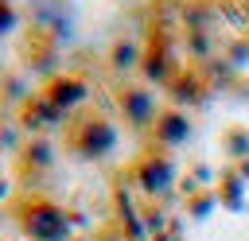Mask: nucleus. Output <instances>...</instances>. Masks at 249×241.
I'll return each mask as SVG.
<instances>
[{"label":"nucleus","instance_id":"f257e3e1","mask_svg":"<svg viewBox=\"0 0 249 241\" xmlns=\"http://www.w3.org/2000/svg\"><path fill=\"white\" fill-rule=\"evenodd\" d=\"M12 218H16V225L27 241H70V229H74L70 214L39 190L19 194L12 202Z\"/></svg>","mask_w":249,"mask_h":241},{"label":"nucleus","instance_id":"f03ea898","mask_svg":"<svg viewBox=\"0 0 249 241\" xmlns=\"http://www.w3.org/2000/svg\"><path fill=\"white\" fill-rule=\"evenodd\" d=\"M62 140L66 148L78 155V159H105L113 148H117V128L101 117V113H78V117H66L62 124Z\"/></svg>","mask_w":249,"mask_h":241},{"label":"nucleus","instance_id":"7ed1b4c3","mask_svg":"<svg viewBox=\"0 0 249 241\" xmlns=\"http://www.w3.org/2000/svg\"><path fill=\"white\" fill-rule=\"evenodd\" d=\"M128 179H132L136 194H152V198L167 194V190L175 187V159H171V152L148 144L144 152L132 155V163H128Z\"/></svg>","mask_w":249,"mask_h":241},{"label":"nucleus","instance_id":"20e7f679","mask_svg":"<svg viewBox=\"0 0 249 241\" xmlns=\"http://www.w3.org/2000/svg\"><path fill=\"white\" fill-rule=\"evenodd\" d=\"M140 70L152 86H167V78L179 70L175 66V54H171V39L163 31H148L144 43H140Z\"/></svg>","mask_w":249,"mask_h":241},{"label":"nucleus","instance_id":"39448f33","mask_svg":"<svg viewBox=\"0 0 249 241\" xmlns=\"http://www.w3.org/2000/svg\"><path fill=\"white\" fill-rule=\"evenodd\" d=\"M117 109L132 128H152L156 117H160V101L148 86H124L121 97H117Z\"/></svg>","mask_w":249,"mask_h":241},{"label":"nucleus","instance_id":"423d86ee","mask_svg":"<svg viewBox=\"0 0 249 241\" xmlns=\"http://www.w3.org/2000/svg\"><path fill=\"white\" fill-rule=\"evenodd\" d=\"M39 93H43L62 117H70L78 105H86V93H89V89H86V82H82L78 74H51Z\"/></svg>","mask_w":249,"mask_h":241},{"label":"nucleus","instance_id":"0eeeda50","mask_svg":"<svg viewBox=\"0 0 249 241\" xmlns=\"http://www.w3.org/2000/svg\"><path fill=\"white\" fill-rule=\"evenodd\" d=\"M152 132V144L156 148H163V152H171V148H179L187 136H191V120H187V113L183 109H160V117H156V124L148 128Z\"/></svg>","mask_w":249,"mask_h":241},{"label":"nucleus","instance_id":"6e6552de","mask_svg":"<svg viewBox=\"0 0 249 241\" xmlns=\"http://www.w3.org/2000/svg\"><path fill=\"white\" fill-rule=\"evenodd\" d=\"M167 93H171L175 109H179V105H198V101H202V93H206L202 70H195V66H179V70L167 78Z\"/></svg>","mask_w":249,"mask_h":241},{"label":"nucleus","instance_id":"1a4fd4ad","mask_svg":"<svg viewBox=\"0 0 249 241\" xmlns=\"http://www.w3.org/2000/svg\"><path fill=\"white\" fill-rule=\"evenodd\" d=\"M19 124H23L27 132L39 136V132H47L51 124H66V117H62L43 93H35V97H27V101L19 105Z\"/></svg>","mask_w":249,"mask_h":241},{"label":"nucleus","instance_id":"9d476101","mask_svg":"<svg viewBox=\"0 0 249 241\" xmlns=\"http://www.w3.org/2000/svg\"><path fill=\"white\" fill-rule=\"evenodd\" d=\"M23 171H51V144H43V140H31L27 148H23V163H19Z\"/></svg>","mask_w":249,"mask_h":241},{"label":"nucleus","instance_id":"9b49d317","mask_svg":"<svg viewBox=\"0 0 249 241\" xmlns=\"http://www.w3.org/2000/svg\"><path fill=\"white\" fill-rule=\"evenodd\" d=\"M226 148H230L233 163H237V159H249V128H245V124H233V128L226 132Z\"/></svg>","mask_w":249,"mask_h":241},{"label":"nucleus","instance_id":"f8f14e48","mask_svg":"<svg viewBox=\"0 0 249 241\" xmlns=\"http://www.w3.org/2000/svg\"><path fill=\"white\" fill-rule=\"evenodd\" d=\"M214 202H218V194H214V187H206V190H195V194L187 198V210H191L195 218H202V214H210Z\"/></svg>","mask_w":249,"mask_h":241},{"label":"nucleus","instance_id":"ddd939ff","mask_svg":"<svg viewBox=\"0 0 249 241\" xmlns=\"http://www.w3.org/2000/svg\"><path fill=\"white\" fill-rule=\"evenodd\" d=\"M16 27V4L12 0H0V35H8Z\"/></svg>","mask_w":249,"mask_h":241},{"label":"nucleus","instance_id":"4468645a","mask_svg":"<svg viewBox=\"0 0 249 241\" xmlns=\"http://www.w3.org/2000/svg\"><path fill=\"white\" fill-rule=\"evenodd\" d=\"M245 43H249V35H245Z\"/></svg>","mask_w":249,"mask_h":241}]
</instances>
